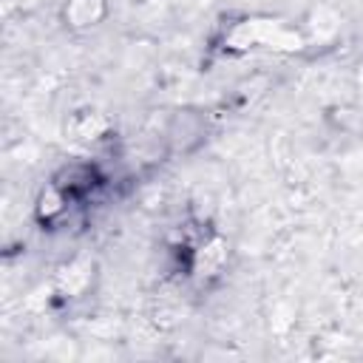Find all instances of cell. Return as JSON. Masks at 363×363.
I'll list each match as a JSON object with an SVG mask.
<instances>
[{"instance_id": "277c9868", "label": "cell", "mask_w": 363, "mask_h": 363, "mask_svg": "<svg viewBox=\"0 0 363 363\" xmlns=\"http://www.w3.org/2000/svg\"><path fill=\"white\" fill-rule=\"evenodd\" d=\"M111 133V119L96 111V108H79L74 113H68L65 122V136L77 145H94L99 139H105Z\"/></svg>"}, {"instance_id": "5b68a950", "label": "cell", "mask_w": 363, "mask_h": 363, "mask_svg": "<svg viewBox=\"0 0 363 363\" xmlns=\"http://www.w3.org/2000/svg\"><path fill=\"white\" fill-rule=\"evenodd\" d=\"M60 17L68 31H91L108 17V0H65Z\"/></svg>"}, {"instance_id": "52a82bcc", "label": "cell", "mask_w": 363, "mask_h": 363, "mask_svg": "<svg viewBox=\"0 0 363 363\" xmlns=\"http://www.w3.org/2000/svg\"><path fill=\"white\" fill-rule=\"evenodd\" d=\"M54 184H60L71 196V201H77V199L88 196L96 187V173L88 164H71V167H65L62 173L54 176Z\"/></svg>"}, {"instance_id": "3957f363", "label": "cell", "mask_w": 363, "mask_h": 363, "mask_svg": "<svg viewBox=\"0 0 363 363\" xmlns=\"http://www.w3.org/2000/svg\"><path fill=\"white\" fill-rule=\"evenodd\" d=\"M94 275H96V264L88 255H77L60 264V269L54 272V292L62 301H77L91 289Z\"/></svg>"}, {"instance_id": "6da1fadb", "label": "cell", "mask_w": 363, "mask_h": 363, "mask_svg": "<svg viewBox=\"0 0 363 363\" xmlns=\"http://www.w3.org/2000/svg\"><path fill=\"white\" fill-rule=\"evenodd\" d=\"M218 45L224 54H247L255 48H272L281 54H295L306 45V40L298 28H292L289 23H284L278 17L252 14V17H241V20L230 23L227 31L221 34Z\"/></svg>"}, {"instance_id": "7a4b0ae2", "label": "cell", "mask_w": 363, "mask_h": 363, "mask_svg": "<svg viewBox=\"0 0 363 363\" xmlns=\"http://www.w3.org/2000/svg\"><path fill=\"white\" fill-rule=\"evenodd\" d=\"M227 261H230V241L218 233L201 238L193 252H190V272L193 278H199L201 284L218 278L224 269H227Z\"/></svg>"}, {"instance_id": "8992f818", "label": "cell", "mask_w": 363, "mask_h": 363, "mask_svg": "<svg viewBox=\"0 0 363 363\" xmlns=\"http://www.w3.org/2000/svg\"><path fill=\"white\" fill-rule=\"evenodd\" d=\"M68 207H71V196L60 184L51 182L48 187L40 190L37 204H34V216H37L40 224H54L68 213Z\"/></svg>"}]
</instances>
